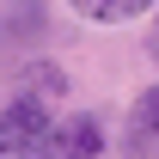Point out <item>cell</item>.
I'll return each mask as SVG.
<instances>
[{"instance_id": "2", "label": "cell", "mask_w": 159, "mask_h": 159, "mask_svg": "<svg viewBox=\"0 0 159 159\" xmlns=\"http://www.w3.org/2000/svg\"><path fill=\"white\" fill-rule=\"evenodd\" d=\"M122 153L129 159H159V86H147L122 122Z\"/></svg>"}, {"instance_id": "3", "label": "cell", "mask_w": 159, "mask_h": 159, "mask_svg": "<svg viewBox=\"0 0 159 159\" xmlns=\"http://www.w3.org/2000/svg\"><path fill=\"white\" fill-rule=\"evenodd\" d=\"M98 153H104V122L86 116V110L49 135V159H98Z\"/></svg>"}, {"instance_id": "1", "label": "cell", "mask_w": 159, "mask_h": 159, "mask_svg": "<svg viewBox=\"0 0 159 159\" xmlns=\"http://www.w3.org/2000/svg\"><path fill=\"white\" fill-rule=\"evenodd\" d=\"M49 135H55V122H49L43 92L19 86L0 110V159H49Z\"/></svg>"}, {"instance_id": "4", "label": "cell", "mask_w": 159, "mask_h": 159, "mask_svg": "<svg viewBox=\"0 0 159 159\" xmlns=\"http://www.w3.org/2000/svg\"><path fill=\"white\" fill-rule=\"evenodd\" d=\"M80 19H92V25H129V19H141L153 0H67Z\"/></svg>"}, {"instance_id": "5", "label": "cell", "mask_w": 159, "mask_h": 159, "mask_svg": "<svg viewBox=\"0 0 159 159\" xmlns=\"http://www.w3.org/2000/svg\"><path fill=\"white\" fill-rule=\"evenodd\" d=\"M37 12H43V0H25V6H19V0H6V31H12V37H37V31H43Z\"/></svg>"}]
</instances>
